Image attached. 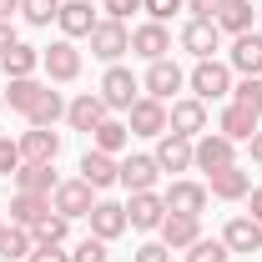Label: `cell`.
Listing matches in <instances>:
<instances>
[{
  "label": "cell",
  "mask_w": 262,
  "mask_h": 262,
  "mask_svg": "<svg viewBox=\"0 0 262 262\" xmlns=\"http://www.w3.org/2000/svg\"><path fill=\"white\" fill-rule=\"evenodd\" d=\"M157 232H162V242L171 247V252H187L196 237H202V217H182V212H166V222H162Z\"/></svg>",
  "instance_id": "603a6c76"
},
{
  "label": "cell",
  "mask_w": 262,
  "mask_h": 262,
  "mask_svg": "<svg viewBox=\"0 0 262 262\" xmlns=\"http://www.w3.org/2000/svg\"><path fill=\"white\" fill-rule=\"evenodd\" d=\"M136 262H171V247L166 242H141L136 247Z\"/></svg>",
  "instance_id": "60d3db41"
},
{
  "label": "cell",
  "mask_w": 262,
  "mask_h": 262,
  "mask_svg": "<svg viewBox=\"0 0 262 262\" xmlns=\"http://www.w3.org/2000/svg\"><path fill=\"white\" fill-rule=\"evenodd\" d=\"M116 157H106V151H96V146H91V151H86V157H81V182H91V187H111V182H116Z\"/></svg>",
  "instance_id": "f1b7e54d"
},
{
  "label": "cell",
  "mask_w": 262,
  "mask_h": 262,
  "mask_svg": "<svg viewBox=\"0 0 262 262\" xmlns=\"http://www.w3.org/2000/svg\"><path fill=\"white\" fill-rule=\"evenodd\" d=\"M66 116V101H61V91H51L46 86V96L35 101V111H31V126H56Z\"/></svg>",
  "instance_id": "836d02e7"
},
{
  "label": "cell",
  "mask_w": 262,
  "mask_h": 262,
  "mask_svg": "<svg viewBox=\"0 0 262 262\" xmlns=\"http://www.w3.org/2000/svg\"><path fill=\"white\" fill-rule=\"evenodd\" d=\"M232 162H237V141H227L222 131H202L192 141V166L196 171L212 177V171H222V166H232Z\"/></svg>",
  "instance_id": "7a4b0ae2"
},
{
  "label": "cell",
  "mask_w": 262,
  "mask_h": 262,
  "mask_svg": "<svg viewBox=\"0 0 262 262\" xmlns=\"http://www.w3.org/2000/svg\"><path fill=\"white\" fill-rule=\"evenodd\" d=\"M66 121H71V131H86V136H91V131H96L101 121H106V101H101L96 91L76 96L71 106H66Z\"/></svg>",
  "instance_id": "44dd1931"
},
{
  "label": "cell",
  "mask_w": 262,
  "mask_h": 262,
  "mask_svg": "<svg viewBox=\"0 0 262 262\" xmlns=\"http://www.w3.org/2000/svg\"><path fill=\"white\" fill-rule=\"evenodd\" d=\"M217 31H222V35L252 31V0H227V5L217 10Z\"/></svg>",
  "instance_id": "4dcf8cb0"
},
{
  "label": "cell",
  "mask_w": 262,
  "mask_h": 262,
  "mask_svg": "<svg viewBox=\"0 0 262 262\" xmlns=\"http://www.w3.org/2000/svg\"><path fill=\"white\" fill-rule=\"evenodd\" d=\"M232 101H237V106H247V111L262 121V76H242V81L232 86Z\"/></svg>",
  "instance_id": "e575fe53"
},
{
  "label": "cell",
  "mask_w": 262,
  "mask_h": 262,
  "mask_svg": "<svg viewBox=\"0 0 262 262\" xmlns=\"http://www.w3.org/2000/svg\"><path fill=\"white\" fill-rule=\"evenodd\" d=\"M20 15H26L31 26H51V20L61 15V0H20Z\"/></svg>",
  "instance_id": "8d00e7d4"
},
{
  "label": "cell",
  "mask_w": 262,
  "mask_h": 262,
  "mask_svg": "<svg viewBox=\"0 0 262 262\" xmlns=\"http://www.w3.org/2000/svg\"><path fill=\"white\" fill-rule=\"evenodd\" d=\"M91 207H96V187H91V182H81V177H71V182H61V187L51 192V212H61L66 222L91 217Z\"/></svg>",
  "instance_id": "277c9868"
},
{
  "label": "cell",
  "mask_w": 262,
  "mask_h": 262,
  "mask_svg": "<svg viewBox=\"0 0 262 262\" xmlns=\"http://www.w3.org/2000/svg\"><path fill=\"white\" fill-rule=\"evenodd\" d=\"M227 0H187V10H192V20H217V10H222Z\"/></svg>",
  "instance_id": "b9f144b4"
},
{
  "label": "cell",
  "mask_w": 262,
  "mask_h": 262,
  "mask_svg": "<svg viewBox=\"0 0 262 262\" xmlns=\"http://www.w3.org/2000/svg\"><path fill=\"white\" fill-rule=\"evenodd\" d=\"M10 46H15V26H10V20H0V56H5Z\"/></svg>",
  "instance_id": "f6af8a7d"
},
{
  "label": "cell",
  "mask_w": 262,
  "mask_h": 262,
  "mask_svg": "<svg viewBox=\"0 0 262 262\" xmlns=\"http://www.w3.org/2000/svg\"><path fill=\"white\" fill-rule=\"evenodd\" d=\"M15 187H20V192H35V196H51L56 187H61L56 162H20V171H15Z\"/></svg>",
  "instance_id": "7402d4cb"
},
{
  "label": "cell",
  "mask_w": 262,
  "mask_h": 262,
  "mask_svg": "<svg viewBox=\"0 0 262 262\" xmlns=\"http://www.w3.org/2000/svg\"><path fill=\"white\" fill-rule=\"evenodd\" d=\"M101 101H106V111H131V101L141 96V81L131 76L126 66H106V76H101Z\"/></svg>",
  "instance_id": "5b68a950"
},
{
  "label": "cell",
  "mask_w": 262,
  "mask_h": 262,
  "mask_svg": "<svg viewBox=\"0 0 262 262\" xmlns=\"http://www.w3.org/2000/svg\"><path fill=\"white\" fill-rule=\"evenodd\" d=\"M207 192L217 196V202H242V196L252 192V171H242V166L232 162V166H222V171L207 177Z\"/></svg>",
  "instance_id": "2e32d148"
},
{
  "label": "cell",
  "mask_w": 262,
  "mask_h": 262,
  "mask_svg": "<svg viewBox=\"0 0 262 262\" xmlns=\"http://www.w3.org/2000/svg\"><path fill=\"white\" fill-rule=\"evenodd\" d=\"M207 187H202V182H187V177H182V182H171V187H166L162 192V202H166V212H182V217H202V212H207Z\"/></svg>",
  "instance_id": "9c48e42d"
},
{
  "label": "cell",
  "mask_w": 262,
  "mask_h": 262,
  "mask_svg": "<svg viewBox=\"0 0 262 262\" xmlns=\"http://www.w3.org/2000/svg\"><path fill=\"white\" fill-rule=\"evenodd\" d=\"M56 157H61V131L31 126L20 136V162H56Z\"/></svg>",
  "instance_id": "d6986e66"
},
{
  "label": "cell",
  "mask_w": 262,
  "mask_h": 262,
  "mask_svg": "<svg viewBox=\"0 0 262 262\" xmlns=\"http://www.w3.org/2000/svg\"><path fill=\"white\" fill-rule=\"evenodd\" d=\"M0 111H5V96H0Z\"/></svg>",
  "instance_id": "f907efd6"
},
{
  "label": "cell",
  "mask_w": 262,
  "mask_h": 262,
  "mask_svg": "<svg viewBox=\"0 0 262 262\" xmlns=\"http://www.w3.org/2000/svg\"><path fill=\"white\" fill-rule=\"evenodd\" d=\"M217 131H222L227 141H252V131H257V116H252L247 106L227 101V106H222V116H217Z\"/></svg>",
  "instance_id": "484cf974"
},
{
  "label": "cell",
  "mask_w": 262,
  "mask_h": 262,
  "mask_svg": "<svg viewBox=\"0 0 262 262\" xmlns=\"http://www.w3.org/2000/svg\"><path fill=\"white\" fill-rule=\"evenodd\" d=\"M56 26H61L66 40H81V35L96 31V10H91L86 0H61V15H56Z\"/></svg>",
  "instance_id": "ffe728a7"
},
{
  "label": "cell",
  "mask_w": 262,
  "mask_h": 262,
  "mask_svg": "<svg viewBox=\"0 0 262 262\" xmlns=\"http://www.w3.org/2000/svg\"><path fill=\"white\" fill-rule=\"evenodd\" d=\"M51 217V196H35V192H15L10 196V222L15 227H40Z\"/></svg>",
  "instance_id": "d4e9b609"
},
{
  "label": "cell",
  "mask_w": 262,
  "mask_h": 262,
  "mask_svg": "<svg viewBox=\"0 0 262 262\" xmlns=\"http://www.w3.org/2000/svg\"><path fill=\"white\" fill-rule=\"evenodd\" d=\"M101 10H106L111 20H126L131 10H141V0H101Z\"/></svg>",
  "instance_id": "7bdbcfd3"
},
{
  "label": "cell",
  "mask_w": 262,
  "mask_h": 262,
  "mask_svg": "<svg viewBox=\"0 0 262 262\" xmlns=\"http://www.w3.org/2000/svg\"><path fill=\"white\" fill-rule=\"evenodd\" d=\"M247 151H252V162H262V131H252V141H247Z\"/></svg>",
  "instance_id": "7dc6e473"
},
{
  "label": "cell",
  "mask_w": 262,
  "mask_h": 262,
  "mask_svg": "<svg viewBox=\"0 0 262 262\" xmlns=\"http://www.w3.org/2000/svg\"><path fill=\"white\" fill-rule=\"evenodd\" d=\"M20 171V141L0 136V177H15Z\"/></svg>",
  "instance_id": "f35d334b"
},
{
  "label": "cell",
  "mask_w": 262,
  "mask_h": 262,
  "mask_svg": "<svg viewBox=\"0 0 262 262\" xmlns=\"http://www.w3.org/2000/svg\"><path fill=\"white\" fill-rule=\"evenodd\" d=\"M40 96H46V86H40L35 76H20V81L5 86V106H10V111H26V116L35 111V101H40Z\"/></svg>",
  "instance_id": "f546056e"
},
{
  "label": "cell",
  "mask_w": 262,
  "mask_h": 262,
  "mask_svg": "<svg viewBox=\"0 0 262 262\" xmlns=\"http://www.w3.org/2000/svg\"><path fill=\"white\" fill-rule=\"evenodd\" d=\"M126 222L136 232H157L166 222V202L157 192H131V202H126Z\"/></svg>",
  "instance_id": "4fadbf2b"
},
{
  "label": "cell",
  "mask_w": 262,
  "mask_h": 262,
  "mask_svg": "<svg viewBox=\"0 0 262 262\" xmlns=\"http://www.w3.org/2000/svg\"><path fill=\"white\" fill-rule=\"evenodd\" d=\"M31 237H35V247H61L66 237H71V222H66L61 212H51L40 227H31Z\"/></svg>",
  "instance_id": "d6a6232c"
},
{
  "label": "cell",
  "mask_w": 262,
  "mask_h": 262,
  "mask_svg": "<svg viewBox=\"0 0 262 262\" xmlns=\"http://www.w3.org/2000/svg\"><path fill=\"white\" fill-rule=\"evenodd\" d=\"M227 66L237 71V76H262V31H242V35H232Z\"/></svg>",
  "instance_id": "30bf717a"
},
{
  "label": "cell",
  "mask_w": 262,
  "mask_h": 262,
  "mask_svg": "<svg viewBox=\"0 0 262 262\" xmlns=\"http://www.w3.org/2000/svg\"><path fill=\"white\" fill-rule=\"evenodd\" d=\"M166 131H177V136L196 141V136L207 131V101H196V96L171 101V106H166Z\"/></svg>",
  "instance_id": "52a82bcc"
},
{
  "label": "cell",
  "mask_w": 262,
  "mask_h": 262,
  "mask_svg": "<svg viewBox=\"0 0 262 262\" xmlns=\"http://www.w3.org/2000/svg\"><path fill=\"white\" fill-rule=\"evenodd\" d=\"M35 252V237H31V227H5V242H0V257L5 262H15V257H31Z\"/></svg>",
  "instance_id": "1f68e13d"
},
{
  "label": "cell",
  "mask_w": 262,
  "mask_h": 262,
  "mask_svg": "<svg viewBox=\"0 0 262 262\" xmlns=\"http://www.w3.org/2000/svg\"><path fill=\"white\" fill-rule=\"evenodd\" d=\"M141 86H146V96H157V101H171L177 96V91H182V86H187V76H182V66L177 61H151L146 66V81H141Z\"/></svg>",
  "instance_id": "7c38bea8"
},
{
  "label": "cell",
  "mask_w": 262,
  "mask_h": 262,
  "mask_svg": "<svg viewBox=\"0 0 262 262\" xmlns=\"http://www.w3.org/2000/svg\"><path fill=\"white\" fill-rule=\"evenodd\" d=\"M15 10H20V0H0V20H10Z\"/></svg>",
  "instance_id": "c3c4849f"
},
{
  "label": "cell",
  "mask_w": 262,
  "mask_h": 262,
  "mask_svg": "<svg viewBox=\"0 0 262 262\" xmlns=\"http://www.w3.org/2000/svg\"><path fill=\"white\" fill-rule=\"evenodd\" d=\"M157 177H162L157 157H126V162L116 166V182L126 192H157Z\"/></svg>",
  "instance_id": "9a60e30c"
},
{
  "label": "cell",
  "mask_w": 262,
  "mask_h": 262,
  "mask_svg": "<svg viewBox=\"0 0 262 262\" xmlns=\"http://www.w3.org/2000/svg\"><path fill=\"white\" fill-rule=\"evenodd\" d=\"M187 86H192V96L196 101H227L232 96V66L227 61H196L192 66V76H187Z\"/></svg>",
  "instance_id": "6da1fadb"
},
{
  "label": "cell",
  "mask_w": 262,
  "mask_h": 262,
  "mask_svg": "<svg viewBox=\"0 0 262 262\" xmlns=\"http://www.w3.org/2000/svg\"><path fill=\"white\" fill-rule=\"evenodd\" d=\"M166 51H171V31H166L162 20H146V26L131 31V56H141V61H162Z\"/></svg>",
  "instance_id": "5bb4252c"
},
{
  "label": "cell",
  "mask_w": 262,
  "mask_h": 262,
  "mask_svg": "<svg viewBox=\"0 0 262 262\" xmlns=\"http://www.w3.org/2000/svg\"><path fill=\"white\" fill-rule=\"evenodd\" d=\"M247 207H252L247 217H257V222H262V187H252V192H247Z\"/></svg>",
  "instance_id": "bcb514c9"
},
{
  "label": "cell",
  "mask_w": 262,
  "mask_h": 262,
  "mask_svg": "<svg viewBox=\"0 0 262 262\" xmlns=\"http://www.w3.org/2000/svg\"><path fill=\"white\" fill-rule=\"evenodd\" d=\"M126 141H131V126H126V121H116V116H106V121L91 131V146L106 151V157H121V151H126Z\"/></svg>",
  "instance_id": "83f0119b"
},
{
  "label": "cell",
  "mask_w": 262,
  "mask_h": 262,
  "mask_svg": "<svg viewBox=\"0 0 262 262\" xmlns=\"http://www.w3.org/2000/svg\"><path fill=\"white\" fill-rule=\"evenodd\" d=\"M5 227H10V222H0V242H5Z\"/></svg>",
  "instance_id": "681fc988"
},
{
  "label": "cell",
  "mask_w": 262,
  "mask_h": 262,
  "mask_svg": "<svg viewBox=\"0 0 262 262\" xmlns=\"http://www.w3.org/2000/svg\"><path fill=\"white\" fill-rule=\"evenodd\" d=\"M151 157H157L162 171H192V141H187V136H177V131H162Z\"/></svg>",
  "instance_id": "e0dca14e"
},
{
  "label": "cell",
  "mask_w": 262,
  "mask_h": 262,
  "mask_svg": "<svg viewBox=\"0 0 262 262\" xmlns=\"http://www.w3.org/2000/svg\"><path fill=\"white\" fill-rule=\"evenodd\" d=\"M182 51H192L196 61H212V56L222 51L217 20H187V26H182Z\"/></svg>",
  "instance_id": "8fae6325"
},
{
  "label": "cell",
  "mask_w": 262,
  "mask_h": 262,
  "mask_svg": "<svg viewBox=\"0 0 262 262\" xmlns=\"http://www.w3.org/2000/svg\"><path fill=\"white\" fill-rule=\"evenodd\" d=\"M0 66H5V81L35 76V71H40V46H26V40H15V46L0 56Z\"/></svg>",
  "instance_id": "4316f807"
},
{
  "label": "cell",
  "mask_w": 262,
  "mask_h": 262,
  "mask_svg": "<svg viewBox=\"0 0 262 262\" xmlns=\"http://www.w3.org/2000/svg\"><path fill=\"white\" fill-rule=\"evenodd\" d=\"M40 71H46V76H51V81H76V76H81V51H76V40H51V46H46V51H40Z\"/></svg>",
  "instance_id": "8992f818"
},
{
  "label": "cell",
  "mask_w": 262,
  "mask_h": 262,
  "mask_svg": "<svg viewBox=\"0 0 262 262\" xmlns=\"http://www.w3.org/2000/svg\"><path fill=\"white\" fill-rule=\"evenodd\" d=\"M227 242L222 237H196L192 247H187V262H227Z\"/></svg>",
  "instance_id": "d590c367"
},
{
  "label": "cell",
  "mask_w": 262,
  "mask_h": 262,
  "mask_svg": "<svg viewBox=\"0 0 262 262\" xmlns=\"http://www.w3.org/2000/svg\"><path fill=\"white\" fill-rule=\"evenodd\" d=\"M222 242H227V252H262V222L257 217H232L222 227Z\"/></svg>",
  "instance_id": "cb8c5ba5"
},
{
  "label": "cell",
  "mask_w": 262,
  "mask_h": 262,
  "mask_svg": "<svg viewBox=\"0 0 262 262\" xmlns=\"http://www.w3.org/2000/svg\"><path fill=\"white\" fill-rule=\"evenodd\" d=\"M111 242H101V237H86V242H76V252H71V262H111V252H106Z\"/></svg>",
  "instance_id": "74e56055"
},
{
  "label": "cell",
  "mask_w": 262,
  "mask_h": 262,
  "mask_svg": "<svg viewBox=\"0 0 262 262\" xmlns=\"http://www.w3.org/2000/svg\"><path fill=\"white\" fill-rule=\"evenodd\" d=\"M126 126H131V136H162V131H166V101L136 96L131 111H126Z\"/></svg>",
  "instance_id": "ba28073f"
},
{
  "label": "cell",
  "mask_w": 262,
  "mask_h": 262,
  "mask_svg": "<svg viewBox=\"0 0 262 262\" xmlns=\"http://www.w3.org/2000/svg\"><path fill=\"white\" fill-rule=\"evenodd\" d=\"M86 222H91V237H101V242H116V237L131 227V222H126V207H121V202H96Z\"/></svg>",
  "instance_id": "ac0fdd59"
},
{
  "label": "cell",
  "mask_w": 262,
  "mask_h": 262,
  "mask_svg": "<svg viewBox=\"0 0 262 262\" xmlns=\"http://www.w3.org/2000/svg\"><path fill=\"white\" fill-rule=\"evenodd\" d=\"M86 40H91V56H96V61H106V66H116V61L131 51L126 20H111V15H106V20H96V31L86 35Z\"/></svg>",
  "instance_id": "3957f363"
},
{
  "label": "cell",
  "mask_w": 262,
  "mask_h": 262,
  "mask_svg": "<svg viewBox=\"0 0 262 262\" xmlns=\"http://www.w3.org/2000/svg\"><path fill=\"white\" fill-rule=\"evenodd\" d=\"M26 262H71V252H66V247H35Z\"/></svg>",
  "instance_id": "ee69618b"
},
{
  "label": "cell",
  "mask_w": 262,
  "mask_h": 262,
  "mask_svg": "<svg viewBox=\"0 0 262 262\" xmlns=\"http://www.w3.org/2000/svg\"><path fill=\"white\" fill-rule=\"evenodd\" d=\"M182 5H187V0H141V10H146L151 20H162V26L177 15V10H182Z\"/></svg>",
  "instance_id": "ab89813d"
}]
</instances>
